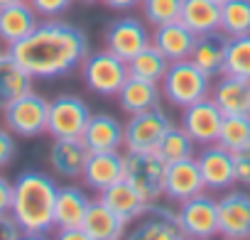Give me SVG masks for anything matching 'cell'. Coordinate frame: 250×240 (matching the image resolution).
<instances>
[{"instance_id": "1", "label": "cell", "mask_w": 250, "mask_h": 240, "mask_svg": "<svg viewBox=\"0 0 250 240\" xmlns=\"http://www.w3.org/2000/svg\"><path fill=\"white\" fill-rule=\"evenodd\" d=\"M8 52L35 76L59 79L79 69L88 57V35L64 20L47 18Z\"/></svg>"}, {"instance_id": "2", "label": "cell", "mask_w": 250, "mask_h": 240, "mask_svg": "<svg viewBox=\"0 0 250 240\" xmlns=\"http://www.w3.org/2000/svg\"><path fill=\"white\" fill-rule=\"evenodd\" d=\"M57 184L49 174L27 169L13 184L10 216L20 225L25 238H44L54 228Z\"/></svg>"}, {"instance_id": "3", "label": "cell", "mask_w": 250, "mask_h": 240, "mask_svg": "<svg viewBox=\"0 0 250 240\" xmlns=\"http://www.w3.org/2000/svg\"><path fill=\"white\" fill-rule=\"evenodd\" d=\"M162 98L177 108H187L206 96H211V76L204 74L191 59L172 61L165 79L160 81Z\"/></svg>"}, {"instance_id": "4", "label": "cell", "mask_w": 250, "mask_h": 240, "mask_svg": "<svg viewBox=\"0 0 250 240\" xmlns=\"http://www.w3.org/2000/svg\"><path fill=\"white\" fill-rule=\"evenodd\" d=\"M81 76L88 91L98 96H118V91L130 76V69L125 59H120L110 49H103L93 54L88 52V57L81 64Z\"/></svg>"}, {"instance_id": "5", "label": "cell", "mask_w": 250, "mask_h": 240, "mask_svg": "<svg viewBox=\"0 0 250 240\" xmlns=\"http://www.w3.org/2000/svg\"><path fill=\"white\" fill-rule=\"evenodd\" d=\"M165 179H167V162L157 155V150L150 152L128 150V155H125V181H130L147 203L160 201L165 196Z\"/></svg>"}, {"instance_id": "6", "label": "cell", "mask_w": 250, "mask_h": 240, "mask_svg": "<svg viewBox=\"0 0 250 240\" xmlns=\"http://www.w3.org/2000/svg\"><path fill=\"white\" fill-rule=\"evenodd\" d=\"M5 128L13 135L20 138H40L47 133V120H49V100L40 93L27 91L20 98H15L10 105L3 108Z\"/></svg>"}, {"instance_id": "7", "label": "cell", "mask_w": 250, "mask_h": 240, "mask_svg": "<svg viewBox=\"0 0 250 240\" xmlns=\"http://www.w3.org/2000/svg\"><path fill=\"white\" fill-rule=\"evenodd\" d=\"M91 115L93 113L83 98L74 93H62L54 100H49L47 133L52 138H81Z\"/></svg>"}, {"instance_id": "8", "label": "cell", "mask_w": 250, "mask_h": 240, "mask_svg": "<svg viewBox=\"0 0 250 240\" xmlns=\"http://www.w3.org/2000/svg\"><path fill=\"white\" fill-rule=\"evenodd\" d=\"M172 118L162 105H155L150 110L130 115V120L125 123V147L135 150V152H150L157 150L160 140L165 133L172 128Z\"/></svg>"}, {"instance_id": "9", "label": "cell", "mask_w": 250, "mask_h": 240, "mask_svg": "<svg viewBox=\"0 0 250 240\" xmlns=\"http://www.w3.org/2000/svg\"><path fill=\"white\" fill-rule=\"evenodd\" d=\"M179 225L184 238H194V240H208L218 235V201L199 194L191 196L189 201H184L179 206Z\"/></svg>"}, {"instance_id": "10", "label": "cell", "mask_w": 250, "mask_h": 240, "mask_svg": "<svg viewBox=\"0 0 250 240\" xmlns=\"http://www.w3.org/2000/svg\"><path fill=\"white\" fill-rule=\"evenodd\" d=\"M147 44H152V35L147 25L138 18H118L105 30V49H110L125 61H130Z\"/></svg>"}, {"instance_id": "11", "label": "cell", "mask_w": 250, "mask_h": 240, "mask_svg": "<svg viewBox=\"0 0 250 240\" xmlns=\"http://www.w3.org/2000/svg\"><path fill=\"white\" fill-rule=\"evenodd\" d=\"M223 110L216 105V100L211 96L191 103L184 108L182 115V128L191 135V140L196 145H211L218 140L221 125H223Z\"/></svg>"}, {"instance_id": "12", "label": "cell", "mask_w": 250, "mask_h": 240, "mask_svg": "<svg viewBox=\"0 0 250 240\" xmlns=\"http://www.w3.org/2000/svg\"><path fill=\"white\" fill-rule=\"evenodd\" d=\"M135 223L138 225L130 230V238H135V240H179V238H184L182 225H179V213L157 201L147 203V208L138 216Z\"/></svg>"}, {"instance_id": "13", "label": "cell", "mask_w": 250, "mask_h": 240, "mask_svg": "<svg viewBox=\"0 0 250 240\" xmlns=\"http://www.w3.org/2000/svg\"><path fill=\"white\" fill-rule=\"evenodd\" d=\"M218 235L228 240L250 238V194L228 191L218 201Z\"/></svg>"}, {"instance_id": "14", "label": "cell", "mask_w": 250, "mask_h": 240, "mask_svg": "<svg viewBox=\"0 0 250 240\" xmlns=\"http://www.w3.org/2000/svg\"><path fill=\"white\" fill-rule=\"evenodd\" d=\"M91 157L83 138H54L49 147V164L62 179H81Z\"/></svg>"}, {"instance_id": "15", "label": "cell", "mask_w": 250, "mask_h": 240, "mask_svg": "<svg viewBox=\"0 0 250 240\" xmlns=\"http://www.w3.org/2000/svg\"><path fill=\"white\" fill-rule=\"evenodd\" d=\"M206 184L201 177V169L196 164V157L172 162L167 164V179H165V196L174 203H184L191 196L204 194Z\"/></svg>"}, {"instance_id": "16", "label": "cell", "mask_w": 250, "mask_h": 240, "mask_svg": "<svg viewBox=\"0 0 250 240\" xmlns=\"http://www.w3.org/2000/svg\"><path fill=\"white\" fill-rule=\"evenodd\" d=\"M196 164H199V169H201V177H204L206 189L221 191V189H228L230 184H235L233 152L226 150L223 145H218V142L206 145V147L199 152Z\"/></svg>"}, {"instance_id": "17", "label": "cell", "mask_w": 250, "mask_h": 240, "mask_svg": "<svg viewBox=\"0 0 250 240\" xmlns=\"http://www.w3.org/2000/svg\"><path fill=\"white\" fill-rule=\"evenodd\" d=\"M228 42H230V37L221 27L218 30H211V32H204V35H196V42H194V49H191V57L189 59L204 74H208L211 79H216V76L223 74Z\"/></svg>"}, {"instance_id": "18", "label": "cell", "mask_w": 250, "mask_h": 240, "mask_svg": "<svg viewBox=\"0 0 250 240\" xmlns=\"http://www.w3.org/2000/svg\"><path fill=\"white\" fill-rule=\"evenodd\" d=\"M83 184L93 191H103L110 184L125 179V155H120L118 150L110 152H91L86 169H83Z\"/></svg>"}, {"instance_id": "19", "label": "cell", "mask_w": 250, "mask_h": 240, "mask_svg": "<svg viewBox=\"0 0 250 240\" xmlns=\"http://www.w3.org/2000/svg\"><path fill=\"white\" fill-rule=\"evenodd\" d=\"M40 25V15L27 0L0 8V44L13 47Z\"/></svg>"}, {"instance_id": "20", "label": "cell", "mask_w": 250, "mask_h": 240, "mask_svg": "<svg viewBox=\"0 0 250 240\" xmlns=\"http://www.w3.org/2000/svg\"><path fill=\"white\" fill-rule=\"evenodd\" d=\"M81 138L91 152H110L125 145V125L110 113H96L91 115Z\"/></svg>"}, {"instance_id": "21", "label": "cell", "mask_w": 250, "mask_h": 240, "mask_svg": "<svg viewBox=\"0 0 250 240\" xmlns=\"http://www.w3.org/2000/svg\"><path fill=\"white\" fill-rule=\"evenodd\" d=\"M211 98L223 110V115H250V81L230 74H221L216 86H211Z\"/></svg>"}, {"instance_id": "22", "label": "cell", "mask_w": 250, "mask_h": 240, "mask_svg": "<svg viewBox=\"0 0 250 240\" xmlns=\"http://www.w3.org/2000/svg\"><path fill=\"white\" fill-rule=\"evenodd\" d=\"M98 199H101L118 218H123L128 225L135 223L138 216L147 208V201L140 196V191H138L130 181H125V179H120V181L110 184L108 189H103V191L98 194Z\"/></svg>"}, {"instance_id": "23", "label": "cell", "mask_w": 250, "mask_h": 240, "mask_svg": "<svg viewBox=\"0 0 250 240\" xmlns=\"http://www.w3.org/2000/svg\"><path fill=\"white\" fill-rule=\"evenodd\" d=\"M194 42H196V35H194L182 20L160 25V27H155V32H152V44H155L169 61L189 59V57H191V49H194Z\"/></svg>"}, {"instance_id": "24", "label": "cell", "mask_w": 250, "mask_h": 240, "mask_svg": "<svg viewBox=\"0 0 250 240\" xmlns=\"http://www.w3.org/2000/svg\"><path fill=\"white\" fill-rule=\"evenodd\" d=\"M125 223L123 218H118L101 199L91 201L86 208V216L81 220V228L86 233L88 240H115L125 235Z\"/></svg>"}, {"instance_id": "25", "label": "cell", "mask_w": 250, "mask_h": 240, "mask_svg": "<svg viewBox=\"0 0 250 240\" xmlns=\"http://www.w3.org/2000/svg\"><path fill=\"white\" fill-rule=\"evenodd\" d=\"M32 83L35 76L10 52H3V57H0V110L22 93L32 91Z\"/></svg>"}, {"instance_id": "26", "label": "cell", "mask_w": 250, "mask_h": 240, "mask_svg": "<svg viewBox=\"0 0 250 240\" xmlns=\"http://www.w3.org/2000/svg\"><path fill=\"white\" fill-rule=\"evenodd\" d=\"M160 98H162L160 83L145 81L138 76H128V81L118 91V103L128 115H135V113H143V110L160 105Z\"/></svg>"}, {"instance_id": "27", "label": "cell", "mask_w": 250, "mask_h": 240, "mask_svg": "<svg viewBox=\"0 0 250 240\" xmlns=\"http://www.w3.org/2000/svg\"><path fill=\"white\" fill-rule=\"evenodd\" d=\"M88 203H91V199L83 189H79L74 184L59 186L57 189V201H54V228L81 225Z\"/></svg>"}, {"instance_id": "28", "label": "cell", "mask_w": 250, "mask_h": 240, "mask_svg": "<svg viewBox=\"0 0 250 240\" xmlns=\"http://www.w3.org/2000/svg\"><path fill=\"white\" fill-rule=\"evenodd\" d=\"M179 20L194 32L204 35L221 27V5L216 0H184Z\"/></svg>"}, {"instance_id": "29", "label": "cell", "mask_w": 250, "mask_h": 240, "mask_svg": "<svg viewBox=\"0 0 250 240\" xmlns=\"http://www.w3.org/2000/svg\"><path fill=\"white\" fill-rule=\"evenodd\" d=\"M169 64H172V61H169L155 44H147L143 52H138V54L128 61V69H130V76H138V79L160 83V81L165 79Z\"/></svg>"}, {"instance_id": "30", "label": "cell", "mask_w": 250, "mask_h": 240, "mask_svg": "<svg viewBox=\"0 0 250 240\" xmlns=\"http://www.w3.org/2000/svg\"><path fill=\"white\" fill-rule=\"evenodd\" d=\"M194 145H196V142L191 140V135H189L182 125H172V128L165 133V138L160 140L157 155H160L167 164L182 162V160L194 157Z\"/></svg>"}, {"instance_id": "31", "label": "cell", "mask_w": 250, "mask_h": 240, "mask_svg": "<svg viewBox=\"0 0 250 240\" xmlns=\"http://www.w3.org/2000/svg\"><path fill=\"white\" fill-rule=\"evenodd\" d=\"M221 30L228 37L250 32V0H228L221 5Z\"/></svg>"}, {"instance_id": "32", "label": "cell", "mask_w": 250, "mask_h": 240, "mask_svg": "<svg viewBox=\"0 0 250 240\" xmlns=\"http://www.w3.org/2000/svg\"><path fill=\"white\" fill-rule=\"evenodd\" d=\"M223 74L240 76V79H248V81H250V32H248V35L230 37L228 52H226Z\"/></svg>"}, {"instance_id": "33", "label": "cell", "mask_w": 250, "mask_h": 240, "mask_svg": "<svg viewBox=\"0 0 250 240\" xmlns=\"http://www.w3.org/2000/svg\"><path fill=\"white\" fill-rule=\"evenodd\" d=\"M248 138H250V115H226L216 142L230 152H238L243 150Z\"/></svg>"}, {"instance_id": "34", "label": "cell", "mask_w": 250, "mask_h": 240, "mask_svg": "<svg viewBox=\"0 0 250 240\" xmlns=\"http://www.w3.org/2000/svg\"><path fill=\"white\" fill-rule=\"evenodd\" d=\"M184 0H140V8L145 15V22L150 27H160L167 22L179 20Z\"/></svg>"}, {"instance_id": "35", "label": "cell", "mask_w": 250, "mask_h": 240, "mask_svg": "<svg viewBox=\"0 0 250 240\" xmlns=\"http://www.w3.org/2000/svg\"><path fill=\"white\" fill-rule=\"evenodd\" d=\"M27 3L35 8V13L40 15V18H59V15H64L69 8H71V3L74 0H27Z\"/></svg>"}, {"instance_id": "36", "label": "cell", "mask_w": 250, "mask_h": 240, "mask_svg": "<svg viewBox=\"0 0 250 240\" xmlns=\"http://www.w3.org/2000/svg\"><path fill=\"white\" fill-rule=\"evenodd\" d=\"M15 155H18V145L13 133L8 128H0V167H8Z\"/></svg>"}, {"instance_id": "37", "label": "cell", "mask_w": 250, "mask_h": 240, "mask_svg": "<svg viewBox=\"0 0 250 240\" xmlns=\"http://www.w3.org/2000/svg\"><path fill=\"white\" fill-rule=\"evenodd\" d=\"M233 172H235V181L250 186V155L245 150L233 152Z\"/></svg>"}, {"instance_id": "38", "label": "cell", "mask_w": 250, "mask_h": 240, "mask_svg": "<svg viewBox=\"0 0 250 240\" xmlns=\"http://www.w3.org/2000/svg\"><path fill=\"white\" fill-rule=\"evenodd\" d=\"M15 238H25V235L15 223V218L10 213H3L0 216V240H15Z\"/></svg>"}, {"instance_id": "39", "label": "cell", "mask_w": 250, "mask_h": 240, "mask_svg": "<svg viewBox=\"0 0 250 240\" xmlns=\"http://www.w3.org/2000/svg\"><path fill=\"white\" fill-rule=\"evenodd\" d=\"M10 206H13V181L0 177V216L10 213Z\"/></svg>"}, {"instance_id": "40", "label": "cell", "mask_w": 250, "mask_h": 240, "mask_svg": "<svg viewBox=\"0 0 250 240\" xmlns=\"http://www.w3.org/2000/svg\"><path fill=\"white\" fill-rule=\"evenodd\" d=\"M57 238H62V240H88L81 225H71V228H57Z\"/></svg>"}, {"instance_id": "41", "label": "cell", "mask_w": 250, "mask_h": 240, "mask_svg": "<svg viewBox=\"0 0 250 240\" xmlns=\"http://www.w3.org/2000/svg\"><path fill=\"white\" fill-rule=\"evenodd\" d=\"M103 3L110 10H130V8H138L140 5V0H103Z\"/></svg>"}, {"instance_id": "42", "label": "cell", "mask_w": 250, "mask_h": 240, "mask_svg": "<svg viewBox=\"0 0 250 240\" xmlns=\"http://www.w3.org/2000/svg\"><path fill=\"white\" fill-rule=\"evenodd\" d=\"M13 3H20V0H0V8H5V5H13Z\"/></svg>"}, {"instance_id": "43", "label": "cell", "mask_w": 250, "mask_h": 240, "mask_svg": "<svg viewBox=\"0 0 250 240\" xmlns=\"http://www.w3.org/2000/svg\"><path fill=\"white\" fill-rule=\"evenodd\" d=\"M243 150H245V152H248V155H250V138H248V142H245V145H243Z\"/></svg>"}, {"instance_id": "44", "label": "cell", "mask_w": 250, "mask_h": 240, "mask_svg": "<svg viewBox=\"0 0 250 240\" xmlns=\"http://www.w3.org/2000/svg\"><path fill=\"white\" fill-rule=\"evenodd\" d=\"M79 3H88L91 5V3H98V0H79Z\"/></svg>"}, {"instance_id": "45", "label": "cell", "mask_w": 250, "mask_h": 240, "mask_svg": "<svg viewBox=\"0 0 250 240\" xmlns=\"http://www.w3.org/2000/svg\"><path fill=\"white\" fill-rule=\"evenodd\" d=\"M216 3H218V5H223V3H228V0H216Z\"/></svg>"}, {"instance_id": "46", "label": "cell", "mask_w": 250, "mask_h": 240, "mask_svg": "<svg viewBox=\"0 0 250 240\" xmlns=\"http://www.w3.org/2000/svg\"><path fill=\"white\" fill-rule=\"evenodd\" d=\"M0 57H3V47H0Z\"/></svg>"}]
</instances>
